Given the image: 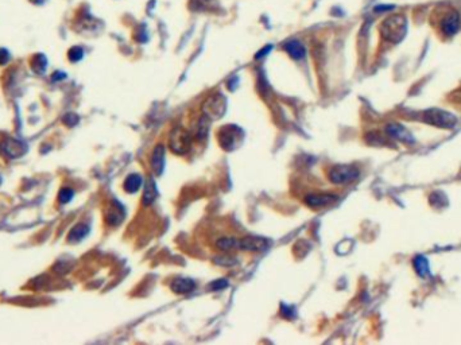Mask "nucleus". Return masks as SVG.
<instances>
[{"label":"nucleus","mask_w":461,"mask_h":345,"mask_svg":"<svg viewBox=\"0 0 461 345\" xmlns=\"http://www.w3.org/2000/svg\"><path fill=\"white\" fill-rule=\"evenodd\" d=\"M30 2H33V3H37V5H41V3H43V0H30Z\"/></svg>","instance_id":"obj_29"},{"label":"nucleus","mask_w":461,"mask_h":345,"mask_svg":"<svg viewBox=\"0 0 461 345\" xmlns=\"http://www.w3.org/2000/svg\"><path fill=\"white\" fill-rule=\"evenodd\" d=\"M71 197H73V192H71L70 189H63L62 192H61V194H59V200H61V202L70 201Z\"/></svg>","instance_id":"obj_25"},{"label":"nucleus","mask_w":461,"mask_h":345,"mask_svg":"<svg viewBox=\"0 0 461 345\" xmlns=\"http://www.w3.org/2000/svg\"><path fill=\"white\" fill-rule=\"evenodd\" d=\"M151 167L152 171L157 176H161L164 172L165 168V146L164 144H158L152 150L151 154Z\"/></svg>","instance_id":"obj_11"},{"label":"nucleus","mask_w":461,"mask_h":345,"mask_svg":"<svg viewBox=\"0 0 461 345\" xmlns=\"http://www.w3.org/2000/svg\"><path fill=\"white\" fill-rule=\"evenodd\" d=\"M210 127V119H208L205 115H202L201 118L198 119L197 127H196V138L198 140H204L208 136Z\"/></svg>","instance_id":"obj_18"},{"label":"nucleus","mask_w":461,"mask_h":345,"mask_svg":"<svg viewBox=\"0 0 461 345\" xmlns=\"http://www.w3.org/2000/svg\"><path fill=\"white\" fill-rule=\"evenodd\" d=\"M386 132L390 135L391 138H394L397 140H401L403 143H415L414 136L409 132V130H406L405 127L398 124V123H391L386 127Z\"/></svg>","instance_id":"obj_9"},{"label":"nucleus","mask_w":461,"mask_h":345,"mask_svg":"<svg viewBox=\"0 0 461 345\" xmlns=\"http://www.w3.org/2000/svg\"><path fill=\"white\" fill-rule=\"evenodd\" d=\"M268 248V240L259 237V236H246L240 239V249L251 251V252H260Z\"/></svg>","instance_id":"obj_8"},{"label":"nucleus","mask_w":461,"mask_h":345,"mask_svg":"<svg viewBox=\"0 0 461 345\" xmlns=\"http://www.w3.org/2000/svg\"><path fill=\"white\" fill-rule=\"evenodd\" d=\"M170 289L177 294H189L196 289V282L189 278H176L170 285Z\"/></svg>","instance_id":"obj_13"},{"label":"nucleus","mask_w":461,"mask_h":345,"mask_svg":"<svg viewBox=\"0 0 461 345\" xmlns=\"http://www.w3.org/2000/svg\"><path fill=\"white\" fill-rule=\"evenodd\" d=\"M226 286H228V281L226 279H216L210 285H208V289L213 291H220L222 289H225Z\"/></svg>","instance_id":"obj_23"},{"label":"nucleus","mask_w":461,"mask_h":345,"mask_svg":"<svg viewBox=\"0 0 461 345\" xmlns=\"http://www.w3.org/2000/svg\"><path fill=\"white\" fill-rule=\"evenodd\" d=\"M216 248L222 251V252H231L235 249H240V240L236 237H221L216 241Z\"/></svg>","instance_id":"obj_16"},{"label":"nucleus","mask_w":461,"mask_h":345,"mask_svg":"<svg viewBox=\"0 0 461 345\" xmlns=\"http://www.w3.org/2000/svg\"><path fill=\"white\" fill-rule=\"evenodd\" d=\"M422 120L428 124L438 127V128H453L457 123L454 115L449 114L444 110H438V108L425 111L422 114Z\"/></svg>","instance_id":"obj_4"},{"label":"nucleus","mask_w":461,"mask_h":345,"mask_svg":"<svg viewBox=\"0 0 461 345\" xmlns=\"http://www.w3.org/2000/svg\"><path fill=\"white\" fill-rule=\"evenodd\" d=\"M83 55H84V51L83 49L79 46L71 47L70 51H69V59H70L71 62H77V61H80L83 58Z\"/></svg>","instance_id":"obj_22"},{"label":"nucleus","mask_w":461,"mask_h":345,"mask_svg":"<svg viewBox=\"0 0 461 345\" xmlns=\"http://www.w3.org/2000/svg\"><path fill=\"white\" fill-rule=\"evenodd\" d=\"M270 50H271V46H266L264 49H262V50H260L259 53H258V54H256L255 58H262V57H264V55L267 54V53Z\"/></svg>","instance_id":"obj_28"},{"label":"nucleus","mask_w":461,"mask_h":345,"mask_svg":"<svg viewBox=\"0 0 461 345\" xmlns=\"http://www.w3.org/2000/svg\"><path fill=\"white\" fill-rule=\"evenodd\" d=\"M218 144L225 151H232L242 140V130L235 126H225L218 131Z\"/></svg>","instance_id":"obj_6"},{"label":"nucleus","mask_w":461,"mask_h":345,"mask_svg":"<svg viewBox=\"0 0 461 345\" xmlns=\"http://www.w3.org/2000/svg\"><path fill=\"white\" fill-rule=\"evenodd\" d=\"M407 33V21L402 14H394L386 18L380 25L383 38L391 43H399Z\"/></svg>","instance_id":"obj_1"},{"label":"nucleus","mask_w":461,"mask_h":345,"mask_svg":"<svg viewBox=\"0 0 461 345\" xmlns=\"http://www.w3.org/2000/svg\"><path fill=\"white\" fill-rule=\"evenodd\" d=\"M337 198L333 193H309L305 197V202L311 208H324L337 201Z\"/></svg>","instance_id":"obj_7"},{"label":"nucleus","mask_w":461,"mask_h":345,"mask_svg":"<svg viewBox=\"0 0 461 345\" xmlns=\"http://www.w3.org/2000/svg\"><path fill=\"white\" fill-rule=\"evenodd\" d=\"M281 313H282V316L286 317V318H293V317L295 316V312H294L293 307L287 306V305H282Z\"/></svg>","instance_id":"obj_24"},{"label":"nucleus","mask_w":461,"mask_h":345,"mask_svg":"<svg viewBox=\"0 0 461 345\" xmlns=\"http://www.w3.org/2000/svg\"><path fill=\"white\" fill-rule=\"evenodd\" d=\"M89 232V228L84 224H81V225H77L74 227V229L70 232V235H69V240L70 241H77V240H81L84 237L87 233Z\"/></svg>","instance_id":"obj_21"},{"label":"nucleus","mask_w":461,"mask_h":345,"mask_svg":"<svg viewBox=\"0 0 461 345\" xmlns=\"http://www.w3.org/2000/svg\"><path fill=\"white\" fill-rule=\"evenodd\" d=\"M124 219V211L120 204L115 202L109 205V209L107 211V223L109 225H118L120 224Z\"/></svg>","instance_id":"obj_14"},{"label":"nucleus","mask_w":461,"mask_h":345,"mask_svg":"<svg viewBox=\"0 0 461 345\" xmlns=\"http://www.w3.org/2000/svg\"><path fill=\"white\" fill-rule=\"evenodd\" d=\"M413 266H414L415 271L418 274L419 277H426L429 275V262L425 256H415L413 261Z\"/></svg>","instance_id":"obj_19"},{"label":"nucleus","mask_w":461,"mask_h":345,"mask_svg":"<svg viewBox=\"0 0 461 345\" xmlns=\"http://www.w3.org/2000/svg\"><path fill=\"white\" fill-rule=\"evenodd\" d=\"M192 135L182 127H176L169 136V148L177 155H184L190 150Z\"/></svg>","instance_id":"obj_2"},{"label":"nucleus","mask_w":461,"mask_h":345,"mask_svg":"<svg viewBox=\"0 0 461 345\" xmlns=\"http://www.w3.org/2000/svg\"><path fill=\"white\" fill-rule=\"evenodd\" d=\"M283 49L293 59H302L306 55V47L297 39H290L283 43Z\"/></svg>","instance_id":"obj_12"},{"label":"nucleus","mask_w":461,"mask_h":345,"mask_svg":"<svg viewBox=\"0 0 461 345\" xmlns=\"http://www.w3.org/2000/svg\"><path fill=\"white\" fill-rule=\"evenodd\" d=\"M143 184L142 177L139 174H130L124 181V190L127 193H136Z\"/></svg>","instance_id":"obj_17"},{"label":"nucleus","mask_w":461,"mask_h":345,"mask_svg":"<svg viewBox=\"0 0 461 345\" xmlns=\"http://www.w3.org/2000/svg\"><path fill=\"white\" fill-rule=\"evenodd\" d=\"M226 110V100L225 97L216 93L213 96L208 97L204 104H202V115H205L206 118L210 120H217L225 114Z\"/></svg>","instance_id":"obj_5"},{"label":"nucleus","mask_w":461,"mask_h":345,"mask_svg":"<svg viewBox=\"0 0 461 345\" xmlns=\"http://www.w3.org/2000/svg\"><path fill=\"white\" fill-rule=\"evenodd\" d=\"M9 58H10L9 53H7L6 50H3V49H0V63H6L7 61H9Z\"/></svg>","instance_id":"obj_27"},{"label":"nucleus","mask_w":461,"mask_h":345,"mask_svg":"<svg viewBox=\"0 0 461 345\" xmlns=\"http://www.w3.org/2000/svg\"><path fill=\"white\" fill-rule=\"evenodd\" d=\"M158 192H157V186L154 184L152 178H148L144 184V190H143L142 196V204L143 205H151L152 202L156 201Z\"/></svg>","instance_id":"obj_15"},{"label":"nucleus","mask_w":461,"mask_h":345,"mask_svg":"<svg viewBox=\"0 0 461 345\" xmlns=\"http://www.w3.org/2000/svg\"><path fill=\"white\" fill-rule=\"evenodd\" d=\"M359 176H360L359 168L352 164H336L328 172L329 181L336 185H344V184L355 181Z\"/></svg>","instance_id":"obj_3"},{"label":"nucleus","mask_w":461,"mask_h":345,"mask_svg":"<svg viewBox=\"0 0 461 345\" xmlns=\"http://www.w3.org/2000/svg\"><path fill=\"white\" fill-rule=\"evenodd\" d=\"M390 10H394V6H376V7L373 9V11H375V13H385V11H390Z\"/></svg>","instance_id":"obj_26"},{"label":"nucleus","mask_w":461,"mask_h":345,"mask_svg":"<svg viewBox=\"0 0 461 345\" xmlns=\"http://www.w3.org/2000/svg\"><path fill=\"white\" fill-rule=\"evenodd\" d=\"M213 263L217 266H222V267H232V266H235L238 263V259L235 256H231L228 253H224V255L214 256Z\"/></svg>","instance_id":"obj_20"},{"label":"nucleus","mask_w":461,"mask_h":345,"mask_svg":"<svg viewBox=\"0 0 461 345\" xmlns=\"http://www.w3.org/2000/svg\"><path fill=\"white\" fill-rule=\"evenodd\" d=\"M460 15L456 11H450V13L446 15V17L442 19L441 22V30H442V33L445 35H448V37H452L454 34L458 31L460 29Z\"/></svg>","instance_id":"obj_10"}]
</instances>
